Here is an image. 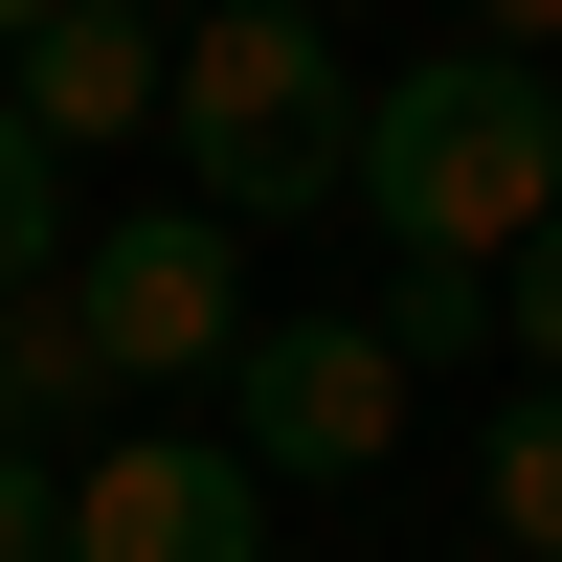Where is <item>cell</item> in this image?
<instances>
[{
  "label": "cell",
  "mask_w": 562,
  "mask_h": 562,
  "mask_svg": "<svg viewBox=\"0 0 562 562\" xmlns=\"http://www.w3.org/2000/svg\"><path fill=\"white\" fill-rule=\"evenodd\" d=\"M360 90H383V68H338V23H315V0H225V23H180V68H158L180 203H203V225L360 203Z\"/></svg>",
  "instance_id": "cell-2"
},
{
  "label": "cell",
  "mask_w": 562,
  "mask_h": 562,
  "mask_svg": "<svg viewBox=\"0 0 562 562\" xmlns=\"http://www.w3.org/2000/svg\"><path fill=\"white\" fill-rule=\"evenodd\" d=\"M360 225H383V270H518L562 225V68H495V45L383 68L360 90Z\"/></svg>",
  "instance_id": "cell-1"
},
{
  "label": "cell",
  "mask_w": 562,
  "mask_h": 562,
  "mask_svg": "<svg viewBox=\"0 0 562 562\" xmlns=\"http://www.w3.org/2000/svg\"><path fill=\"white\" fill-rule=\"evenodd\" d=\"M68 315H90L113 383H225V360H248V225H203V203L90 225V248H68Z\"/></svg>",
  "instance_id": "cell-3"
},
{
  "label": "cell",
  "mask_w": 562,
  "mask_h": 562,
  "mask_svg": "<svg viewBox=\"0 0 562 562\" xmlns=\"http://www.w3.org/2000/svg\"><path fill=\"white\" fill-rule=\"evenodd\" d=\"M473 518L518 540V562H562V405H540V383L495 405V450H473Z\"/></svg>",
  "instance_id": "cell-8"
},
{
  "label": "cell",
  "mask_w": 562,
  "mask_h": 562,
  "mask_svg": "<svg viewBox=\"0 0 562 562\" xmlns=\"http://www.w3.org/2000/svg\"><path fill=\"white\" fill-rule=\"evenodd\" d=\"M225 450H248L270 495L383 473V450H405V360H383V315H248V360H225Z\"/></svg>",
  "instance_id": "cell-4"
},
{
  "label": "cell",
  "mask_w": 562,
  "mask_h": 562,
  "mask_svg": "<svg viewBox=\"0 0 562 562\" xmlns=\"http://www.w3.org/2000/svg\"><path fill=\"white\" fill-rule=\"evenodd\" d=\"M383 360L428 383V360H495V270H383Z\"/></svg>",
  "instance_id": "cell-10"
},
{
  "label": "cell",
  "mask_w": 562,
  "mask_h": 562,
  "mask_svg": "<svg viewBox=\"0 0 562 562\" xmlns=\"http://www.w3.org/2000/svg\"><path fill=\"white\" fill-rule=\"evenodd\" d=\"M180 23H225V0H180Z\"/></svg>",
  "instance_id": "cell-15"
},
{
  "label": "cell",
  "mask_w": 562,
  "mask_h": 562,
  "mask_svg": "<svg viewBox=\"0 0 562 562\" xmlns=\"http://www.w3.org/2000/svg\"><path fill=\"white\" fill-rule=\"evenodd\" d=\"M68 248H90V225H68V158L0 113V293H68Z\"/></svg>",
  "instance_id": "cell-9"
},
{
  "label": "cell",
  "mask_w": 562,
  "mask_h": 562,
  "mask_svg": "<svg viewBox=\"0 0 562 562\" xmlns=\"http://www.w3.org/2000/svg\"><path fill=\"white\" fill-rule=\"evenodd\" d=\"M90 405H113V360H90L68 293H0V450H68Z\"/></svg>",
  "instance_id": "cell-7"
},
{
  "label": "cell",
  "mask_w": 562,
  "mask_h": 562,
  "mask_svg": "<svg viewBox=\"0 0 562 562\" xmlns=\"http://www.w3.org/2000/svg\"><path fill=\"white\" fill-rule=\"evenodd\" d=\"M158 68H180V23L68 0V23H23V45H0V113H23L45 158H90V135H158Z\"/></svg>",
  "instance_id": "cell-6"
},
{
  "label": "cell",
  "mask_w": 562,
  "mask_h": 562,
  "mask_svg": "<svg viewBox=\"0 0 562 562\" xmlns=\"http://www.w3.org/2000/svg\"><path fill=\"white\" fill-rule=\"evenodd\" d=\"M23 23H68V0H0V45H23Z\"/></svg>",
  "instance_id": "cell-14"
},
{
  "label": "cell",
  "mask_w": 562,
  "mask_h": 562,
  "mask_svg": "<svg viewBox=\"0 0 562 562\" xmlns=\"http://www.w3.org/2000/svg\"><path fill=\"white\" fill-rule=\"evenodd\" d=\"M0 562H68V473L45 450H0Z\"/></svg>",
  "instance_id": "cell-12"
},
{
  "label": "cell",
  "mask_w": 562,
  "mask_h": 562,
  "mask_svg": "<svg viewBox=\"0 0 562 562\" xmlns=\"http://www.w3.org/2000/svg\"><path fill=\"white\" fill-rule=\"evenodd\" d=\"M68 562H270V473L225 428H135L68 473Z\"/></svg>",
  "instance_id": "cell-5"
},
{
  "label": "cell",
  "mask_w": 562,
  "mask_h": 562,
  "mask_svg": "<svg viewBox=\"0 0 562 562\" xmlns=\"http://www.w3.org/2000/svg\"><path fill=\"white\" fill-rule=\"evenodd\" d=\"M495 360H518V383L562 405V225H540V248H518V270H495Z\"/></svg>",
  "instance_id": "cell-11"
},
{
  "label": "cell",
  "mask_w": 562,
  "mask_h": 562,
  "mask_svg": "<svg viewBox=\"0 0 562 562\" xmlns=\"http://www.w3.org/2000/svg\"><path fill=\"white\" fill-rule=\"evenodd\" d=\"M473 45L495 68H562V0H473Z\"/></svg>",
  "instance_id": "cell-13"
}]
</instances>
